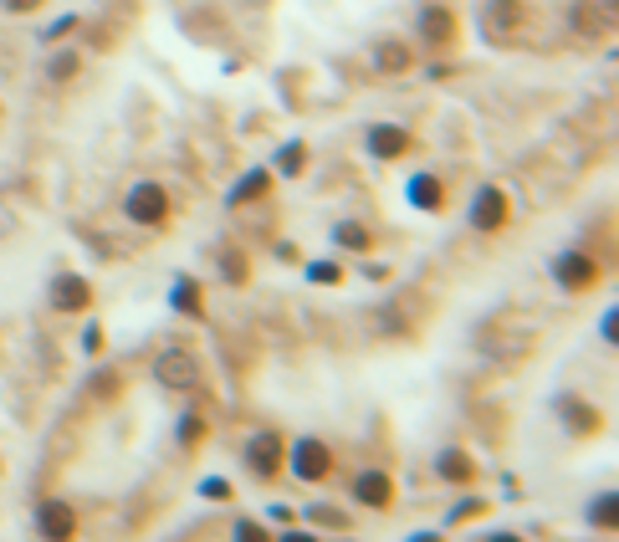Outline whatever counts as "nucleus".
Instances as JSON below:
<instances>
[{"mask_svg": "<svg viewBox=\"0 0 619 542\" xmlns=\"http://www.w3.org/2000/svg\"><path fill=\"white\" fill-rule=\"evenodd\" d=\"M527 26H533V6H527V0H486L481 6V36L497 41V47L522 41Z\"/></svg>", "mask_w": 619, "mask_h": 542, "instance_id": "1", "label": "nucleus"}, {"mask_svg": "<svg viewBox=\"0 0 619 542\" xmlns=\"http://www.w3.org/2000/svg\"><path fill=\"white\" fill-rule=\"evenodd\" d=\"M154 379L164 384V389H200V358L190 353V348H164L159 358H154Z\"/></svg>", "mask_w": 619, "mask_h": 542, "instance_id": "2", "label": "nucleus"}, {"mask_svg": "<svg viewBox=\"0 0 619 542\" xmlns=\"http://www.w3.org/2000/svg\"><path fill=\"white\" fill-rule=\"evenodd\" d=\"M123 215L134 225H164L169 220V195L164 185H154V179H144V185H134L123 195Z\"/></svg>", "mask_w": 619, "mask_h": 542, "instance_id": "3", "label": "nucleus"}, {"mask_svg": "<svg viewBox=\"0 0 619 542\" xmlns=\"http://www.w3.org/2000/svg\"><path fill=\"white\" fill-rule=\"evenodd\" d=\"M614 16H619V0H573V6H568V26L579 36H589V41L609 36Z\"/></svg>", "mask_w": 619, "mask_h": 542, "instance_id": "4", "label": "nucleus"}, {"mask_svg": "<svg viewBox=\"0 0 619 542\" xmlns=\"http://www.w3.org/2000/svg\"><path fill=\"white\" fill-rule=\"evenodd\" d=\"M553 277H558V287H568V292H589V287L599 282V266H594L584 251H563V256L553 261Z\"/></svg>", "mask_w": 619, "mask_h": 542, "instance_id": "5", "label": "nucleus"}, {"mask_svg": "<svg viewBox=\"0 0 619 542\" xmlns=\"http://www.w3.org/2000/svg\"><path fill=\"white\" fill-rule=\"evenodd\" d=\"M328 471H333L328 445H323V440H297V450H292V476H297V481H323Z\"/></svg>", "mask_w": 619, "mask_h": 542, "instance_id": "6", "label": "nucleus"}, {"mask_svg": "<svg viewBox=\"0 0 619 542\" xmlns=\"http://www.w3.org/2000/svg\"><path fill=\"white\" fill-rule=\"evenodd\" d=\"M471 225L476 231H502L507 225V195L497 185H481L476 200H471Z\"/></svg>", "mask_w": 619, "mask_h": 542, "instance_id": "7", "label": "nucleus"}, {"mask_svg": "<svg viewBox=\"0 0 619 542\" xmlns=\"http://www.w3.org/2000/svg\"><path fill=\"white\" fill-rule=\"evenodd\" d=\"M282 456H287V445H282V435H272V430H261L256 440H246V461H251L256 476H277V471H282Z\"/></svg>", "mask_w": 619, "mask_h": 542, "instance_id": "8", "label": "nucleus"}, {"mask_svg": "<svg viewBox=\"0 0 619 542\" xmlns=\"http://www.w3.org/2000/svg\"><path fill=\"white\" fill-rule=\"evenodd\" d=\"M36 532L47 537V542H67L77 532V512L67 502H41L36 507Z\"/></svg>", "mask_w": 619, "mask_h": 542, "instance_id": "9", "label": "nucleus"}, {"mask_svg": "<svg viewBox=\"0 0 619 542\" xmlns=\"http://www.w3.org/2000/svg\"><path fill=\"white\" fill-rule=\"evenodd\" d=\"M420 41L425 47H451L456 41V16L446 6H425L420 11Z\"/></svg>", "mask_w": 619, "mask_h": 542, "instance_id": "10", "label": "nucleus"}, {"mask_svg": "<svg viewBox=\"0 0 619 542\" xmlns=\"http://www.w3.org/2000/svg\"><path fill=\"white\" fill-rule=\"evenodd\" d=\"M369 154H374V159H400V154H410V133L394 128V123H374V128H369Z\"/></svg>", "mask_w": 619, "mask_h": 542, "instance_id": "11", "label": "nucleus"}, {"mask_svg": "<svg viewBox=\"0 0 619 542\" xmlns=\"http://www.w3.org/2000/svg\"><path fill=\"white\" fill-rule=\"evenodd\" d=\"M87 302H93V287H87V277H72V271H67V277L52 282V307H57V312H82Z\"/></svg>", "mask_w": 619, "mask_h": 542, "instance_id": "12", "label": "nucleus"}, {"mask_svg": "<svg viewBox=\"0 0 619 542\" xmlns=\"http://www.w3.org/2000/svg\"><path fill=\"white\" fill-rule=\"evenodd\" d=\"M410 41H394V36H384L379 47H374V72H384V77H400V72H410Z\"/></svg>", "mask_w": 619, "mask_h": 542, "instance_id": "13", "label": "nucleus"}, {"mask_svg": "<svg viewBox=\"0 0 619 542\" xmlns=\"http://www.w3.org/2000/svg\"><path fill=\"white\" fill-rule=\"evenodd\" d=\"M353 496H359L364 507H389L394 491H389V476L384 471H364L359 481H353Z\"/></svg>", "mask_w": 619, "mask_h": 542, "instance_id": "14", "label": "nucleus"}, {"mask_svg": "<svg viewBox=\"0 0 619 542\" xmlns=\"http://www.w3.org/2000/svg\"><path fill=\"white\" fill-rule=\"evenodd\" d=\"M558 415H563V425H568V430H579V435L599 430V415L589 410L584 399H563V404H558Z\"/></svg>", "mask_w": 619, "mask_h": 542, "instance_id": "15", "label": "nucleus"}, {"mask_svg": "<svg viewBox=\"0 0 619 542\" xmlns=\"http://www.w3.org/2000/svg\"><path fill=\"white\" fill-rule=\"evenodd\" d=\"M333 241L343 246V251H369L374 246V236H369V225H359V220H343L338 231H333Z\"/></svg>", "mask_w": 619, "mask_h": 542, "instance_id": "16", "label": "nucleus"}, {"mask_svg": "<svg viewBox=\"0 0 619 542\" xmlns=\"http://www.w3.org/2000/svg\"><path fill=\"white\" fill-rule=\"evenodd\" d=\"M410 200H415L420 210H440V179H435V174H415V179H410Z\"/></svg>", "mask_w": 619, "mask_h": 542, "instance_id": "17", "label": "nucleus"}, {"mask_svg": "<svg viewBox=\"0 0 619 542\" xmlns=\"http://www.w3.org/2000/svg\"><path fill=\"white\" fill-rule=\"evenodd\" d=\"M589 522L594 527H614L619 522V496L614 491H604V496H594V502H589Z\"/></svg>", "mask_w": 619, "mask_h": 542, "instance_id": "18", "label": "nucleus"}, {"mask_svg": "<svg viewBox=\"0 0 619 542\" xmlns=\"http://www.w3.org/2000/svg\"><path fill=\"white\" fill-rule=\"evenodd\" d=\"M435 471L446 476V481H471V461L461 456V450H440V461H435Z\"/></svg>", "mask_w": 619, "mask_h": 542, "instance_id": "19", "label": "nucleus"}, {"mask_svg": "<svg viewBox=\"0 0 619 542\" xmlns=\"http://www.w3.org/2000/svg\"><path fill=\"white\" fill-rule=\"evenodd\" d=\"M267 185H272V174H267V169L246 174L241 185H236V195H231V205H241V200H261V195H267Z\"/></svg>", "mask_w": 619, "mask_h": 542, "instance_id": "20", "label": "nucleus"}, {"mask_svg": "<svg viewBox=\"0 0 619 542\" xmlns=\"http://www.w3.org/2000/svg\"><path fill=\"white\" fill-rule=\"evenodd\" d=\"M77 67H82V57H77V52H57V57H52V67H47V77H52V82H67Z\"/></svg>", "mask_w": 619, "mask_h": 542, "instance_id": "21", "label": "nucleus"}, {"mask_svg": "<svg viewBox=\"0 0 619 542\" xmlns=\"http://www.w3.org/2000/svg\"><path fill=\"white\" fill-rule=\"evenodd\" d=\"M220 271H226V282H246V277H251V266H246L241 251H226V256H220Z\"/></svg>", "mask_w": 619, "mask_h": 542, "instance_id": "22", "label": "nucleus"}, {"mask_svg": "<svg viewBox=\"0 0 619 542\" xmlns=\"http://www.w3.org/2000/svg\"><path fill=\"white\" fill-rule=\"evenodd\" d=\"M302 154H307L302 144H287V149L277 154V169H282V174H302Z\"/></svg>", "mask_w": 619, "mask_h": 542, "instance_id": "23", "label": "nucleus"}, {"mask_svg": "<svg viewBox=\"0 0 619 542\" xmlns=\"http://www.w3.org/2000/svg\"><path fill=\"white\" fill-rule=\"evenodd\" d=\"M307 277H313V282H328V287H333V282L343 277V271H338L333 261H313V266H307Z\"/></svg>", "mask_w": 619, "mask_h": 542, "instance_id": "24", "label": "nucleus"}, {"mask_svg": "<svg viewBox=\"0 0 619 542\" xmlns=\"http://www.w3.org/2000/svg\"><path fill=\"white\" fill-rule=\"evenodd\" d=\"M200 435H205V420H195V415H185V420H180V445H195Z\"/></svg>", "mask_w": 619, "mask_h": 542, "instance_id": "25", "label": "nucleus"}, {"mask_svg": "<svg viewBox=\"0 0 619 542\" xmlns=\"http://www.w3.org/2000/svg\"><path fill=\"white\" fill-rule=\"evenodd\" d=\"M87 389H93L98 399H108V394H118V374H98V379L87 384Z\"/></svg>", "mask_w": 619, "mask_h": 542, "instance_id": "26", "label": "nucleus"}, {"mask_svg": "<svg viewBox=\"0 0 619 542\" xmlns=\"http://www.w3.org/2000/svg\"><path fill=\"white\" fill-rule=\"evenodd\" d=\"M236 542H267V532H261L256 522H241V527H236Z\"/></svg>", "mask_w": 619, "mask_h": 542, "instance_id": "27", "label": "nucleus"}, {"mask_svg": "<svg viewBox=\"0 0 619 542\" xmlns=\"http://www.w3.org/2000/svg\"><path fill=\"white\" fill-rule=\"evenodd\" d=\"M174 302H180L185 312H200V302H195V287H190V282H185L180 292H174Z\"/></svg>", "mask_w": 619, "mask_h": 542, "instance_id": "28", "label": "nucleus"}, {"mask_svg": "<svg viewBox=\"0 0 619 542\" xmlns=\"http://www.w3.org/2000/svg\"><path fill=\"white\" fill-rule=\"evenodd\" d=\"M0 6H6L11 16H26V11H36V6H41V0H0Z\"/></svg>", "mask_w": 619, "mask_h": 542, "instance_id": "29", "label": "nucleus"}, {"mask_svg": "<svg viewBox=\"0 0 619 542\" xmlns=\"http://www.w3.org/2000/svg\"><path fill=\"white\" fill-rule=\"evenodd\" d=\"M313 517H318V522H328V527H343V512H333V507H318Z\"/></svg>", "mask_w": 619, "mask_h": 542, "instance_id": "30", "label": "nucleus"}, {"mask_svg": "<svg viewBox=\"0 0 619 542\" xmlns=\"http://www.w3.org/2000/svg\"><path fill=\"white\" fill-rule=\"evenodd\" d=\"M604 338H619V312H604Z\"/></svg>", "mask_w": 619, "mask_h": 542, "instance_id": "31", "label": "nucleus"}, {"mask_svg": "<svg viewBox=\"0 0 619 542\" xmlns=\"http://www.w3.org/2000/svg\"><path fill=\"white\" fill-rule=\"evenodd\" d=\"M282 542H318V537H302V532H287Z\"/></svg>", "mask_w": 619, "mask_h": 542, "instance_id": "32", "label": "nucleus"}, {"mask_svg": "<svg viewBox=\"0 0 619 542\" xmlns=\"http://www.w3.org/2000/svg\"><path fill=\"white\" fill-rule=\"evenodd\" d=\"M486 542H522V537H512V532H497V537H486Z\"/></svg>", "mask_w": 619, "mask_h": 542, "instance_id": "33", "label": "nucleus"}, {"mask_svg": "<svg viewBox=\"0 0 619 542\" xmlns=\"http://www.w3.org/2000/svg\"><path fill=\"white\" fill-rule=\"evenodd\" d=\"M415 542H435V537H415Z\"/></svg>", "mask_w": 619, "mask_h": 542, "instance_id": "34", "label": "nucleus"}]
</instances>
